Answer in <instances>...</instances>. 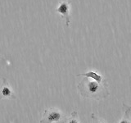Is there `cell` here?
I'll list each match as a JSON object with an SVG mask.
<instances>
[{
	"instance_id": "6da1fadb",
	"label": "cell",
	"mask_w": 131,
	"mask_h": 123,
	"mask_svg": "<svg viewBox=\"0 0 131 123\" xmlns=\"http://www.w3.org/2000/svg\"><path fill=\"white\" fill-rule=\"evenodd\" d=\"M78 89L83 97L93 98L96 100L103 99L109 95L106 82L99 83L87 77H84V79L80 82Z\"/></svg>"
},
{
	"instance_id": "9c48e42d",
	"label": "cell",
	"mask_w": 131,
	"mask_h": 123,
	"mask_svg": "<svg viewBox=\"0 0 131 123\" xmlns=\"http://www.w3.org/2000/svg\"><path fill=\"white\" fill-rule=\"evenodd\" d=\"M125 107L127 108V110H125V114L129 117V119L131 120V107H128V106H125Z\"/></svg>"
},
{
	"instance_id": "3957f363",
	"label": "cell",
	"mask_w": 131,
	"mask_h": 123,
	"mask_svg": "<svg viewBox=\"0 0 131 123\" xmlns=\"http://www.w3.org/2000/svg\"><path fill=\"white\" fill-rule=\"evenodd\" d=\"M57 12L60 13L62 16V18L66 20V23L67 26H69L70 24V20H71V3L69 0H62L59 6L57 8Z\"/></svg>"
},
{
	"instance_id": "52a82bcc",
	"label": "cell",
	"mask_w": 131,
	"mask_h": 123,
	"mask_svg": "<svg viewBox=\"0 0 131 123\" xmlns=\"http://www.w3.org/2000/svg\"><path fill=\"white\" fill-rule=\"evenodd\" d=\"M91 117H92V119H93V123H107L106 121H105L104 120H102V119L97 117L94 114H92Z\"/></svg>"
},
{
	"instance_id": "8992f818",
	"label": "cell",
	"mask_w": 131,
	"mask_h": 123,
	"mask_svg": "<svg viewBox=\"0 0 131 123\" xmlns=\"http://www.w3.org/2000/svg\"><path fill=\"white\" fill-rule=\"evenodd\" d=\"M64 123H80L79 120V117H78L77 112H73L71 113V116L69 118L66 119Z\"/></svg>"
},
{
	"instance_id": "7a4b0ae2",
	"label": "cell",
	"mask_w": 131,
	"mask_h": 123,
	"mask_svg": "<svg viewBox=\"0 0 131 123\" xmlns=\"http://www.w3.org/2000/svg\"><path fill=\"white\" fill-rule=\"evenodd\" d=\"M67 117L59 109L50 108L44 111L40 123H64Z\"/></svg>"
},
{
	"instance_id": "5b68a950",
	"label": "cell",
	"mask_w": 131,
	"mask_h": 123,
	"mask_svg": "<svg viewBox=\"0 0 131 123\" xmlns=\"http://www.w3.org/2000/svg\"><path fill=\"white\" fill-rule=\"evenodd\" d=\"M76 76H84V77L89 78V79L96 80L97 82H99V83H104V82H106V80L103 77L100 75H98V74L94 71H89L85 72V73L78 74Z\"/></svg>"
},
{
	"instance_id": "ba28073f",
	"label": "cell",
	"mask_w": 131,
	"mask_h": 123,
	"mask_svg": "<svg viewBox=\"0 0 131 123\" xmlns=\"http://www.w3.org/2000/svg\"><path fill=\"white\" fill-rule=\"evenodd\" d=\"M119 123H131V120L129 119V117L125 113L124 117H123V118L121 119V121L120 122H119Z\"/></svg>"
},
{
	"instance_id": "277c9868",
	"label": "cell",
	"mask_w": 131,
	"mask_h": 123,
	"mask_svg": "<svg viewBox=\"0 0 131 123\" xmlns=\"http://www.w3.org/2000/svg\"><path fill=\"white\" fill-rule=\"evenodd\" d=\"M3 98L8 99H16V96L12 89L11 86L7 83L6 78H3V84L0 87V100Z\"/></svg>"
}]
</instances>
